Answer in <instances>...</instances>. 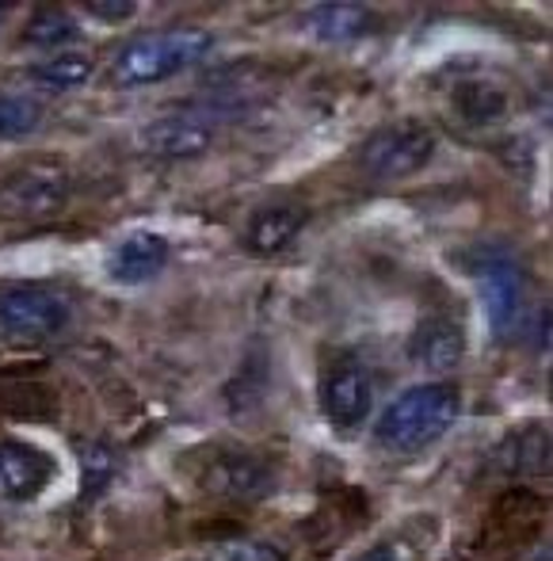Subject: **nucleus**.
Listing matches in <instances>:
<instances>
[{
	"mask_svg": "<svg viewBox=\"0 0 553 561\" xmlns=\"http://www.w3.org/2000/svg\"><path fill=\"white\" fill-rule=\"evenodd\" d=\"M462 390L454 382H420L393 398L375 424V444L390 455H420L454 428Z\"/></svg>",
	"mask_w": 553,
	"mask_h": 561,
	"instance_id": "1",
	"label": "nucleus"
},
{
	"mask_svg": "<svg viewBox=\"0 0 553 561\" xmlns=\"http://www.w3.org/2000/svg\"><path fill=\"white\" fill-rule=\"evenodd\" d=\"M215 50V35L207 27H164L130 38L111 61V81L118 89H146L187 69L203 66Z\"/></svg>",
	"mask_w": 553,
	"mask_h": 561,
	"instance_id": "2",
	"label": "nucleus"
},
{
	"mask_svg": "<svg viewBox=\"0 0 553 561\" xmlns=\"http://www.w3.org/2000/svg\"><path fill=\"white\" fill-rule=\"evenodd\" d=\"M73 325V302L66 290L46 283H20L0 290V336L15 344H43Z\"/></svg>",
	"mask_w": 553,
	"mask_h": 561,
	"instance_id": "3",
	"label": "nucleus"
},
{
	"mask_svg": "<svg viewBox=\"0 0 553 561\" xmlns=\"http://www.w3.org/2000/svg\"><path fill=\"white\" fill-rule=\"evenodd\" d=\"M436 130L420 118H398V123L375 130L359 149V169L362 176L382 180V184H393V180H408L431 161L436 153Z\"/></svg>",
	"mask_w": 553,
	"mask_h": 561,
	"instance_id": "4",
	"label": "nucleus"
},
{
	"mask_svg": "<svg viewBox=\"0 0 553 561\" xmlns=\"http://www.w3.org/2000/svg\"><path fill=\"white\" fill-rule=\"evenodd\" d=\"M69 203V172L58 161H27L0 180L4 222H43Z\"/></svg>",
	"mask_w": 553,
	"mask_h": 561,
	"instance_id": "5",
	"label": "nucleus"
},
{
	"mask_svg": "<svg viewBox=\"0 0 553 561\" xmlns=\"http://www.w3.org/2000/svg\"><path fill=\"white\" fill-rule=\"evenodd\" d=\"M318 398H321V413H325L332 428L339 432L362 428V421L375 409V378H370L367 363L355 352L332 355L325 370H321Z\"/></svg>",
	"mask_w": 553,
	"mask_h": 561,
	"instance_id": "6",
	"label": "nucleus"
},
{
	"mask_svg": "<svg viewBox=\"0 0 553 561\" xmlns=\"http://www.w3.org/2000/svg\"><path fill=\"white\" fill-rule=\"evenodd\" d=\"M203 493L221 501H260L275 489V466L244 447H215L203 455L199 466Z\"/></svg>",
	"mask_w": 553,
	"mask_h": 561,
	"instance_id": "7",
	"label": "nucleus"
},
{
	"mask_svg": "<svg viewBox=\"0 0 553 561\" xmlns=\"http://www.w3.org/2000/svg\"><path fill=\"white\" fill-rule=\"evenodd\" d=\"M473 279H477V295L485 306L488 329L500 340H508L523 325V302H527V275L504 252H481V260L473 264Z\"/></svg>",
	"mask_w": 553,
	"mask_h": 561,
	"instance_id": "8",
	"label": "nucleus"
},
{
	"mask_svg": "<svg viewBox=\"0 0 553 561\" xmlns=\"http://www.w3.org/2000/svg\"><path fill=\"white\" fill-rule=\"evenodd\" d=\"M215 146V123L207 112H176L141 130V149L161 161H192Z\"/></svg>",
	"mask_w": 553,
	"mask_h": 561,
	"instance_id": "9",
	"label": "nucleus"
},
{
	"mask_svg": "<svg viewBox=\"0 0 553 561\" xmlns=\"http://www.w3.org/2000/svg\"><path fill=\"white\" fill-rule=\"evenodd\" d=\"M58 466L43 447L23 439H0V501L27 504L54 481Z\"/></svg>",
	"mask_w": 553,
	"mask_h": 561,
	"instance_id": "10",
	"label": "nucleus"
},
{
	"mask_svg": "<svg viewBox=\"0 0 553 561\" xmlns=\"http://www.w3.org/2000/svg\"><path fill=\"white\" fill-rule=\"evenodd\" d=\"M169 241L161 233H149V229H138V233L123 237L118 249L111 252L107 260V275L123 287H141V283L157 279V275L169 267Z\"/></svg>",
	"mask_w": 553,
	"mask_h": 561,
	"instance_id": "11",
	"label": "nucleus"
},
{
	"mask_svg": "<svg viewBox=\"0 0 553 561\" xmlns=\"http://www.w3.org/2000/svg\"><path fill=\"white\" fill-rule=\"evenodd\" d=\"M310 222V210L302 203H264L244 226V249L256 256H275Z\"/></svg>",
	"mask_w": 553,
	"mask_h": 561,
	"instance_id": "12",
	"label": "nucleus"
},
{
	"mask_svg": "<svg viewBox=\"0 0 553 561\" xmlns=\"http://www.w3.org/2000/svg\"><path fill=\"white\" fill-rule=\"evenodd\" d=\"M408 355L416 367L431 370V375H450L465 355V333L458 321L450 318H424L408 340Z\"/></svg>",
	"mask_w": 553,
	"mask_h": 561,
	"instance_id": "13",
	"label": "nucleus"
},
{
	"mask_svg": "<svg viewBox=\"0 0 553 561\" xmlns=\"http://www.w3.org/2000/svg\"><path fill=\"white\" fill-rule=\"evenodd\" d=\"M450 112L465 126H493L508 115V92L488 77H470L450 92Z\"/></svg>",
	"mask_w": 553,
	"mask_h": 561,
	"instance_id": "14",
	"label": "nucleus"
},
{
	"mask_svg": "<svg viewBox=\"0 0 553 561\" xmlns=\"http://www.w3.org/2000/svg\"><path fill=\"white\" fill-rule=\"evenodd\" d=\"M306 27L321 43H355L367 31H375V12L362 4H318L306 12Z\"/></svg>",
	"mask_w": 553,
	"mask_h": 561,
	"instance_id": "15",
	"label": "nucleus"
},
{
	"mask_svg": "<svg viewBox=\"0 0 553 561\" xmlns=\"http://www.w3.org/2000/svg\"><path fill=\"white\" fill-rule=\"evenodd\" d=\"M92 73H96V61L92 58H84V54H77V50H58L46 61H38V66H27L23 77H27L35 89L73 92V89H81V84H89Z\"/></svg>",
	"mask_w": 553,
	"mask_h": 561,
	"instance_id": "16",
	"label": "nucleus"
},
{
	"mask_svg": "<svg viewBox=\"0 0 553 561\" xmlns=\"http://www.w3.org/2000/svg\"><path fill=\"white\" fill-rule=\"evenodd\" d=\"M77 38H81V27L66 8H38L23 27V46H35V50H58Z\"/></svg>",
	"mask_w": 553,
	"mask_h": 561,
	"instance_id": "17",
	"label": "nucleus"
},
{
	"mask_svg": "<svg viewBox=\"0 0 553 561\" xmlns=\"http://www.w3.org/2000/svg\"><path fill=\"white\" fill-rule=\"evenodd\" d=\"M46 107L23 92H0V141H20L43 126Z\"/></svg>",
	"mask_w": 553,
	"mask_h": 561,
	"instance_id": "18",
	"label": "nucleus"
},
{
	"mask_svg": "<svg viewBox=\"0 0 553 561\" xmlns=\"http://www.w3.org/2000/svg\"><path fill=\"white\" fill-rule=\"evenodd\" d=\"M504 458V473H546L550 470V436L542 428H531V439L527 436H511L508 444L500 447Z\"/></svg>",
	"mask_w": 553,
	"mask_h": 561,
	"instance_id": "19",
	"label": "nucleus"
},
{
	"mask_svg": "<svg viewBox=\"0 0 553 561\" xmlns=\"http://www.w3.org/2000/svg\"><path fill=\"white\" fill-rule=\"evenodd\" d=\"M195 561H279V550L264 547V542L237 539V542H218V547H210L207 554Z\"/></svg>",
	"mask_w": 553,
	"mask_h": 561,
	"instance_id": "20",
	"label": "nucleus"
},
{
	"mask_svg": "<svg viewBox=\"0 0 553 561\" xmlns=\"http://www.w3.org/2000/svg\"><path fill=\"white\" fill-rule=\"evenodd\" d=\"M420 542L416 539H408L405 531L401 535H390V539H382V542H375L370 550H362L355 561H416L420 558Z\"/></svg>",
	"mask_w": 553,
	"mask_h": 561,
	"instance_id": "21",
	"label": "nucleus"
},
{
	"mask_svg": "<svg viewBox=\"0 0 553 561\" xmlns=\"http://www.w3.org/2000/svg\"><path fill=\"white\" fill-rule=\"evenodd\" d=\"M111 473H115V458H111V450L104 444H92L84 450V493L96 496L100 489L111 481Z\"/></svg>",
	"mask_w": 553,
	"mask_h": 561,
	"instance_id": "22",
	"label": "nucleus"
},
{
	"mask_svg": "<svg viewBox=\"0 0 553 561\" xmlns=\"http://www.w3.org/2000/svg\"><path fill=\"white\" fill-rule=\"evenodd\" d=\"M89 12L100 15L104 23H123L138 12V4L134 0H89Z\"/></svg>",
	"mask_w": 553,
	"mask_h": 561,
	"instance_id": "23",
	"label": "nucleus"
},
{
	"mask_svg": "<svg viewBox=\"0 0 553 561\" xmlns=\"http://www.w3.org/2000/svg\"><path fill=\"white\" fill-rule=\"evenodd\" d=\"M4 15H8V4H0V27H4Z\"/></svg>",
	"mask_w": 553,
	"mask_h": 561,
	"instance_id": "24",
	"label": "nucleus"
}]
</instances>
